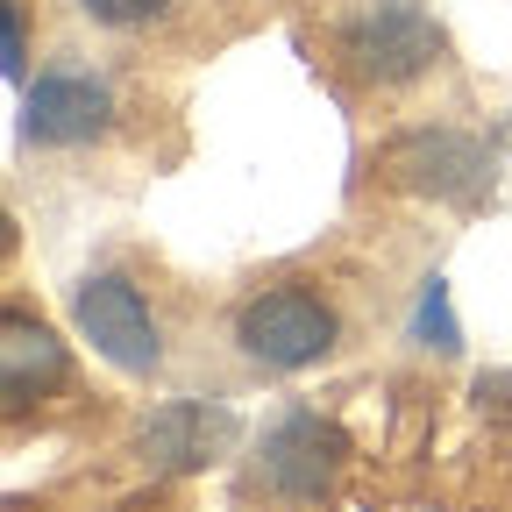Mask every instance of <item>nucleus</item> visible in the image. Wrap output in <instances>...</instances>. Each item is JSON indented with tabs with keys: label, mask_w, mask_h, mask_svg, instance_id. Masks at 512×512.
<instances>
[{
	"label": "nucleus",
	"mask_w": 512,
	"mask_h": 512,
	"mask_svg": "<svg viewBox=\"0 0 512 512\" xmlns=\"http://www.w3.org/2000/svg\"><path fill=\"white\" fill-rule=\"evenodd\" d=\"M441 50H448V36L420 0H370L363 15L342 22V57L370 86H406V79L434 72Z\"/></svg>",
	"instance_id": "f257e3e1"
},
{
	"label": "nucleus",
	"mask_w": 512,
	"mask_h": 512,
	"mask_svg": "<svg viewBox=\"0 0 512 512\" xmlns=\"http://www.w3.org/2000/svg\"><path fill=\"white\" fill-rule=\"evenodd\" d=\"M235 349L264 370H313L335 349V313L306 285H271L235 313Z\"/></svg>",
	"instance_id": "f03ea898"
},
{
	"label": "nucleus",
	"mask_w": 512,
	"mask_h": 512,
	"mask_svg": "<svg viewBox=\"0 0 512 512\" xmlns=\"http://www.w3.org/2000/svg\"><path fill=\"white\" fill-rule=\"evenodd\" d=\"M384 171L406 192H427L441 207H477L498 178V157H491V143L463 136V128H413V136H399L384 150Z\"/></svg>",
	"instance_id": "7ed1b4c3"
},
{
	"label": "nucleus",
	"mask_w": 512,
	"mask_h": 512,
	"mask_svg": "<svg viewBox=\"0 0 512 512\" xmlns=\"http://www.w3.org/2000/svg\"><path fill=\"white\" fill-rule=\"evenodd\" d=\"M349 456V441L335 420H320L306 406L278 413L264 427V448H256V470H264V491L292 498V505H313V498H328L335 491V470Z\"/></svg>",
	"instance_id": "20e7f679"
},
{
	"label": "nucleus",
	"mask_w": 512,
	"mask_h": 512,
	"mask_svg": "<svg viewBox=\"0 0 512 512\" xmlns=\"http://www.w3.org/2000/svg\"><path fill=\"white\" fill-rule=\"evenodd\" d=\"M72 313H79V335L128 377H150L164 363V342H157V320L136 292V278H121V271H93L79 292H72Z\"/></svg>",
	"instance_id": "39448f33"
},
{
	"label": "nucleus",
	"mask_w": 512,
	"mask_h": 512,
	"mask_svg": "<svg viewBox=\"0 0 512 512\" xmlns=\"http://www.w3.org/2000/svg\"><path fill=\"white\" fill-rule=\"evenodd\" d=\"M235 441H242V413H235L228 399H164V406L136 427L143 463L164 470V477L214 470L221 456H235Z\"/></svg>",
	"instance_id": "423d86ee"
},
{
	"label": "nucleus",
	"mask_w": 512,
	"mask_h": 512,
	"mask_svg": "<svg viewBox=\"0 0 512 512\" xmlns=\"http://www.w3.org/2000/svg\"><path fill=\"white\" fill-rule=\"evenodd\" d=\"M114 93L86 72H36V86L22 93V143L36 150H79L93 136H107Z\"/></svg>",
	"instance_id": "0eeeda50"
},
{
	"label": "nucleus",
	"mask_w": 512,
	"mask_h": 512,
	"mask_svg": "<svg viewBox=\"0 0 512 512\" xmlns=\"http://www.w3.org/2000/svg\"><path fill=\"white\" fill-rule=\"evenodd\" d=\"M64 370H72V363H64V342L43 328V320H29V313L0 320V392H8V413L50 399L64 384Z\"/></svg>",
	"instance_id": "6e6552de"
},
{
	"label": "nucleus",
	"mask_w": 512,
	"mask_h": 512,
	"mask_svg": "<svg viewBox=\"0 0 512 512\" xmlns=\"http://www.w3.org/2000/svg\"><path fill=\"white\" fill-rule=\"evenodd\" d=\"M413 342L434 349V356H463V320H456V299H448V278H441V271H427V285H420Z\"/></svg>",
	"instance_id": "1a4fd4ad"
},
{
	"label": "nucleus",
	"mask_w": 512,
	"mask_h": 512,
	"mask_svg": "<svg viewBox=\"0 0 512 512\" xmlns=\"http://www.w3.org/2000/svg\"><path fill=\"white\" fill-rule=\"evenodd\" d=\"M0 79H29V36H22V0H0Z\"/></svg>",
	"instance_id": "9d476101"
},
{
	"label": "nucleus",
	"mask_w": 512,
	"mask_h": 512,
	"mask_svg": "<svg viewBox=\"0 0 512 512\" xmlns=\"http://www.w3.org/2000/svg\"><path fill=\"white\" fill-rule=\"evenodd\" d=\"M164 8H171V0H79V15L100 22V29H136V22H150Z\"/></svg>",
	"instance_id": "9b49d317"
}]
</instances>
